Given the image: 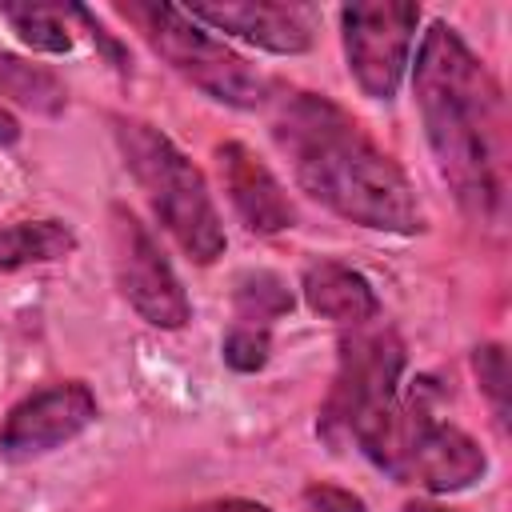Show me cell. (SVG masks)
Masks as SVG:
<instances>
[{
  "label": "cell",
  "instance_id": "cell-1",
  "mask_svg": "<svg viewBox=\"0 0 512 512\" xmlns=\"http://www.w3.org/2000/svg\"><path fill=\"white\" fill-rule=\"evenodd\" d=\"M412 88L440 176L460 208L496 224L508 204V104L460 32L436 20L416 52Z\"/></svg>",
  "mask_w": 512,
  "mask_h": 512
},
{
  "label": "cell",
  "instance_id": "cell-2",
  "mask_svg": "<svg viewBox=\"0 0 512 512\" xmlns=\"http://www.w3.org/2000/svg\"><path fill=\"white\" fill-rule=\"evenodd\" d=\"M272 140L288 156L296 184L340 220L396 236L424 228V208L404 168L336 100L320 92L284 96Z\"/></svg>",
  "mask_w": 512,
  "mask_h": 512
},
{
  "label": "cell",
  "instance_id": "cell-3",
  "mask_svg": "<svg viewBox=\"0 0 512 512\" xmlns=\"http://www.w3.org/2000/svg\"><path fill=\"white\" fill-rule=\"evenodd\" d=\"M360 452L400 484L424 492H460L488 472L484 448L456 424L440 420L424 400V380L348 428Z\"/></svg>",
  "mask_w": 512,
  "mask_h": 512
},
{
  "label": "cell",
  "instance_id": "cell-4",
  "mask_svg": "<svg viewBox=\"0 0 512 512\" xmlns=\"http://www.w3.org/2000/svg\"><path fill=\"white\" fill-rule=\"evenodd\" d=\"M112 136L124 156V168L148 196L168 236L184 248V256L196 264L220 260L228 248V236H224V220L216 212L204 172L176 148L172 136H164L148 120L112 116Z\"/></svg>",
  "mask_w": 512,
  "mask_h": 512
},
{
  "label": "cell",
  "instance_id": "cell-5",
  "mask_svg": "<svg viewBox=\"0 0 512 512\" xmlns=\"http://www.w3.org/2000/svg\"><path fill=\"white\" fill-rule=\"evenodd\" d=\"M116 12L140 28L148 48L192 88H200L208 100L228 108H264L272 96V80L256 72L240 52H232L224 40H216L204 24H196L184 8L164 0H128L116 4Z\"/></svg>",
  "mask_w": 512,
  "mask_h": 512
},
{
  "label": "cell",
  "instance_id": "cell-6",
  "mask_svg": "<svg viewBox=\"0 0 512 512\" xmlns=\"http://www.w3.org/2000/svg\"><path fill=\"white\" fill-rule=\"evenodd\" d=\"M108 240H112V276L128 308L152 328L164 332L184 328L192 320V300L176 268L160 252L156 236L148 232V224H140V216L128 204L108 208Z\"/></svg>",
  "mask_w": 512,
  "mask_h": 512
},
{
  "label": "cell",
  "instance_id": "cell-7",
  "mask_svg": "<svg viewBox=\"0 0 512 512\" xmlns=\"http://www.w3.org/2000/svg\"><path fill=\"white\" fill-rule=\"evenodd\" d=\"M420 4L412 0H364L340 8L344 60L356 88L372 100H392L412 56Z\"/></svg>",
  "mask_w": 512,
  "mask_h": 512
},
{
  "label": "cell",
  "instance_id": "cell-8",
  "mask_svg": "<svg viewBox=\"0 0 512 512\" xmlns=\"http://www.w3.org/2000/svg\"><path fill=\"white\" fill-rule=\"evenodd\" d=\"M404 344L392 328H352V336L340 340V364H336V380L332 392L324 400V416L320 428L328 436L344 432L364 420L368 412H376L380 404H388L400 392V376H404Z\"/></svg>",
  "mask_w": 512,
  "mask_h": 512
},
{
  "label": "cell",
  "instance_id": "cell-9",
  "mask_svg": "<svg viewBox=\"0 0 512 512\" xmlns=\"http://www.w3.org/2000/svg\"><path fill=\"white\" fill-rule=\"evenodd\" d=\"M100 416L96 392L84 380H56L24 400H16L0 424V456L8 460H36L68 440H76L84 428H92Z\"/></svg>",
  "mask_w": 512,
  "mask_h": 512
},
{
  "label": "cell",
  "instance_id": "cell-10",
  "mask_svg": "<svg viewBox=\"0 0 512 512\" xmlns=\"http://www.w3.org/2000/svg\"><path fill=\"white\" fill-rule=\"evenodd\" d=\"M212 32H232L264 52L300 56L316 44V12L288 0H196L184 8Z\"/></svg>",
  "mask_w": 512,
  "mask_h": 512
},
{
  "label": "cell",
  "instance_id": "cell-11",
  "mask_svg": "<svg viewBox=\"0 0 512 512\" xmlns=\"http://www.w3.org/2000/svg\"><path fill=\"white\" fill-rule=\"evenodd\" d=\"M216 172H220V184L248 232L276 236L296 224L292 196L284 192V184L272 176V168L248 144H240V140L216 144Z\"/></svg>",
  "mask_w": 512,
  "mask_h": 512
},
{
  "label": "cell",
  "instance_id": "cell-12",
  "mask_svg": "<svg viewBox=\"0 0 512 512\" xmlns=\"http://www.w3.org/2000/svg\"><path fill=\"white\" fill-rule=\"evenodd\" d=\"M300 296L304 304L324 316V320H336V324H348V328H360V324H372L380 316V296L376 288L368 284L364 272L348 268L344 260H308L304 272H300Z\"/></svg>",
  "mask_w": 512,
  "mask_h": 512
},
{
  "label": "cell",
  "instance_id": "cell-13",
  "mask_svg": "<svg viewBox=\"0 0 512 512\" xmlns=\"http://www.w3.org/2000/svg\"><path fill=\"white\" fill-rule=\"evenodd\" d=\"M76 252V232L64 220H16L0 228V272L56 264Z\"/></svg>",
  "mask_w": 512,
  "mask_h": 512
},
{
  "label": "cell",
  "instance_id": "cell-14",
  "mask_svg": "<svg viewBox=\"0 0 512 512\" xmlns=\"http://www.w3.org/2000/svg\"><path fill=\"white\" fill-rule=\"evenodd\" d=\"M0 96H8L12 104L36 116H60L68 108V88L52 68L32 64L4 48H0Z\"/></svg>",
  "mask_w": 512,
  "mask_h": 512
},
{
  "label": "cell",
  "instance_id": "cell-15",
  "mask_svg": "<svg viewBox=\"0 0 512 512\" xmlns=\"http://www.w3.org/2000/svg\"><path fill=\"white\" fill-rule=\"evenodd\" d=\"M0 16L12 32L36 52H72V4H0Z\"/></svg>",
  "mask_w": 512,
  "mask_h": 512
},
{
  "label": "cell",
  "instance_id": "cell-16",
  "mask_svg": "<svg viewBox=\"0 0 512 512\" xmlns=\"http://www.w3.org/2000/svg\"><path fill=\"white\" fill-rule=\"evenodd\" d=\"M236 324H260L268 328L272 320L288 316L292 312V288L284 276L268 272V268H256V272H244L236 280Z\"/></svg>",
  "mask_w": 512,
  "mask_h": 512
},
{
  "label": "cell",
  "instance_id": "cell-17",
  "mask_svg": "<svg viewBox=\"0 0 512 512\" xmlns=\"http://www.w3.org/2000/svg\"><path fill=\"white\" fill-rule=\"evenodd\" d=\"M220 356L232 372H260L272 356V336L260 324H232L220 344Z\"/></svg>",
  "mask_w": 512,
  "mask_h": 512
},
{
  "label": "cell",
  "instance_id": "cell-18",
  "mask_svg": "<svg viewBox=\"0 0 512 512\" xmlns=\"http://www.w3.org/2000/svg\"><path fill=\"white\" fill-rule=\"evenodd\" d=\"M472 368H476V380L488 392L496 416L508 420V352L500 344H480L472 352Z\"/></svg>",
  "mask_w": 512,
  "mask_h": 512
},
{
  "label": "cell",
  "instance_id": "cell-19",
  "mask_svg": "<svg viewBox=\"0 0 512 512\" xmlns=\"http://www.w3.org/2000/svg\"><path fill=\"white\" fill-rule=\"evenodd\" d=\"M304 504H308V512H368L364 500L340 484H308Z\"/></svg>",
  "mask_w": 512,
  "mask_h": 512
},
{
  "label": "cell",
  "instance_id": "cell-20",
  "mask_svg": "<svg viewBox=\"0 0 512 512\" xmlns=\"http://www.w3.org/2000/svg\"><path fill=\"white\" fill-rule=\"evenodd\" d=\"M184 512H272L268 504L260 500H244V496H224V500H204V504H192Z\"/></svg>",
  "mask_w": 512,
  "mask_h": 512
},
{
  "label": "cell",
  "instance_id": "cell-21",
  "mask_svg": "<svg viewBox=\"0 0 512 512\" xmlns=\"http://www.w3.org/2000/svg\"><path fill=\"white\" fill-rule=\"evenodd\" d=\"M20 140V120L0 104V148H12Z\"/></svg>",
  "mask_w": 512,
  "mask_h": 512
},
{
  "label": "cell",
  "instance_id": "cell-22",
  "mask_svg": "<svg viewBox=\"0 0 512 512\" xmlns=\"http://www.w3.org/2000/svg\"><path fill=\"white\" fill-rule=\"evenodd\" d=\"M404 512H456V508H440V504H428V500H412V504H404Z\"/></svg>",
  "mask_w": 512,
  "mask_h": 512
}]
</instances>
